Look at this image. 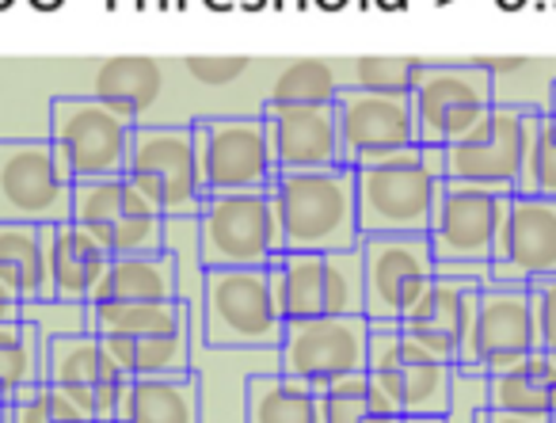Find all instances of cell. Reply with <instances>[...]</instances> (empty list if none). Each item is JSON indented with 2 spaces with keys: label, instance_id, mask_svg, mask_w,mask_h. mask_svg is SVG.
I'll return each instance as SVG.
<instances>
[{
  "label": "cell",
  "instance_id": "1",
  "mask_svg": "<svg viewBox=\"0 0 556 423\" xmlns=\"http://www.w3.org/2000/svg\"><path fill=\"white\" fill-rule=\"evenodd\" d=\"M358 225L366 233H431L446 169L439 146H404L355 169Z\"/></svg>",
  "mask_w": 556,
  "mask_h": 423
},
{
  "label": "cell",
  "instance_id": "2",
  "mask_svg": "<svg viewBox=\"0 0 556 423\" xmlns=\"http://www.w3.org/2000/svg\"><path fill=\"white\" fill-rule=\"evenodd\" d=\"M275 199L282 210V252H340L363 245L351 164L278 172Z\"/></svg>",
  "mask_w": 556,
  "mask_h": 423
},
{
  "label": "cell",
  "instance_id": "3",
  "mask_svg": "<svg viewBox=\"0 0 556 423\" xmlns=\"http://www.w3.org/2000/svg\"><path fill=\"white\" fill-rule=\"evenodd\" d=\"M287 316L270 294L267 268L202 271V336L225 351H278Z\"/></svg>",
  "mask_w": 556,
  "mask_h": 423
},
{
  "label": "cell",
  "instance_id": "4",
  "mask_svg": "<svg viewBox=\"0 0 556 423\" xmlns=\"http://www.w3.org/2000/svg\"><path fill=\"white\" fill-rule=\"evenodd\" d=\"M199 263L210 268H267L282 252V210L267 191L206 195L194 214Z\"/></svg>",
  "mask_w": 556,
  "mask_h": 423
},
{
  "label": "cell",
  "instance_id": "5",
  "mask_svg": "<svg viewBox=\"0 0 556 423\" xmlns=\"http://www.w3.org/2000/svg\"><path fill=\"white\" fill-rule=\"evenodd\" d=\"M457 366L419 347L401 321H370L366 377L404 415H446Z\"/></svg>",
  "mask_w": 556,
  "mask_h": 423
},
{
  "label": "cell",
  "instance_id": "6",
  "mask_svg": "<svg viewBox=\"0 0 556 423\" xmlns=\"http://www.w3.org/2000/svg\"><path fill=\"white\" fill-rule=\"evenodd\" d=\"M270 294L287 321L325 313H363V248L340 252H278L267 263Z\"/></svg>",
  "mask_w": 556,
  "mask_h": 423
},
{
  "label": "cell",
  "instance_id": "7",
  "mask_svg": "<svg viewBox=\"0 0 556 423\" xmlns=\"http://www.w3.org/2000/svg\"><path fill=\"white\" fill-rule=\"evenodd\" d=\"M70 222L92 233L108 256L161 252L164 229H168V217L156 210V202L126 172L100 179H77L73 184Z\"/></svg>",
  "mask_w": 556,
  "mask_h": 423
},
{
  "label": "cell",
  "instance_id": "8",
  "mask_svg": "<svg viewBox=\"0 0 556 423\" xmlns=\"http://www.w3.org/2000/svg\"><path fill=\"white\" fill-rule=\"evenodd\" d=\"M50 146L70 179L118 176L130 164L134 123L111 111L96 96H58L50 100Z\"/></svg>",
  "mask_w": 556,
  "mask_h": 423
},
{
  "label": "cell",
  "instance_id": "9",
  "mask_svg": "<svg viewBox=\"0 0 556 423\" xmlns=\"http://www.w3.org/2000/svg\"><path fill=\"white\" fill-rule=\"evenodd\" d=\"M419 146H454L495 108V77L480 62H427L412 88Z\"/></svg>",
  "mask_w": 556,
  "mask_h": 423
},
{
  "label": "cell",
  "instance_id": "10",
  "mask_svg": "<svg viewBox=\"0 0 556 423\" xmlns=\"http://www.w3.org/2000/svg\"><path fill=\"white\" fill-rule=\"evenodd\" d=\"M194 169L206 195L267 191L278 179V164L270 157L267 130L260 115H222L194 119Z\"/></svg>",
  "mask_w": 556,
  "mask_h": 423
},
{
  "label": "cell",
  "instance_id": "11",
  "mask_svg": "<svg viewBox=\"0 0 556 423\" xmlns=\"http://www.w3.org/2000/svg\"><path fill=\"white\" fill-rule=\"evenodd\" d=\"M538 316H533V294L522 283H484L477 309H472L469 332L457 351V370L469 374H500V370L522 362L538 351Z\"/></svg>",
  "mask_w": 556,
  "mask_h": 423
},
{
  "label": "cell",
  "instance_id": "12",
  "mask_svg": "<svg viewBox=\"0 0 556 423\" xmlns=\"http://www.w3.org/2000/svg\"><path fill=\"white\" fill-rule=\"evenodd\" d=\"M73 214V179L50 138H0V222L58 225Z\"/></svg>",
  "mask_w": 556,
  "mask_h": 423
},
{
  "label": "cell",
  "instance_id": "13",
  "mask_svg": "<svg viewBox=\"0 0 556 423\" xmlns=\"http://www.w3.org/2000/svg\"><path fill=\"white\" fill-rule=\"evenodd\" d=\"M538 115L541 111L518 108V103H495L477 130L442 149L446 179H465V184H484L492 191L515 195Z\"/></svg>",
  "mask_w": 556,
  "mask_h": 423
},
{
  "label": "cell",
  "instance_id": "14",
  "mask_svg": "<svg viewBox=\"0 0 556 423\" xmlns=\"http://www.w3.org/2000/svg\"><path fill=\"white\" fill-rule=\"evenodd\" d=\"M126 176L156 202L164 217H194L206 202V187L194 169V134L187 126H134Z\"/></svg>",
  "mask_w": 556,
  "mask_h": 423
},
{
  "label": "cell",
  "instance_id": "15",
  "mask_svg": "<svg viewBox=\"0 0 556 423\" xmlns=\"http://www.w3.org/2000/svg\"><path fill=\"white\" fill-rule=\"evenodd\" d=\"M42 377L58 389L70 393L77 405H85L96 415V423H115L123 408L130 382L126 370L108 351L103 336L88 328L54 332L42 347Z\"/></svg>",
  "mask_w": 556,
  "mask_h": 423
},
{
  "label": "cell",
  "instance_id": "16",
  "mask_svg": "<svg viewBox=\"0 0 556 423\" xmlns=\"http://www.w3.org/2000/svg\"><path fill=\"white\" fill-rule=\"evenodd\" d=\"M370 316L366 313H325L287 321L278 344V370L305 377L309 385H328L343 374L366 370Z\"/></svg>",
  "mask_w": 556,
  "mask_h": 423
},
{
  "label": "cell",
  "instance_id": "17",
  "mask_svg": "<svg viewBox=\"0 0 556 423\" xmlns=\"http://www.w3.org/2000/svg\"><path fill=\"white\" fill-rule=\"evenodd\" d=\"M363 286L370 321H401L412 301L434 278V252L427 233H366L363 237Z\"/></svg>",
  "mask_w": 556,
  "mask_h": 423
},
{
  "label": "cell",
  "instance_id": "18",
  "mask_svg": "<svg viewBox=\"0 0 556 423\" xmlns=\"http://www.w3.org/2000/svg\"><path fill=\"white\" fill-rule=\"evenodd\" d=\"M507 191H492L484 184L446 179L427 233L434 263H492V245L507 214Z\"/></svg>",
  "mask_w": 556,
  "mask_h": 423
},
{
  "label": "cell",
  "instance_id": "19",
  "mask_svg": "<svg viewBox=\"0 0 556 423\" xmlns=\"http://www.w3.org/2000/svg\"><path fill=\"white\" fill-rule=\"evenodd\" d=\"M495 283H545L556 278V199L515 191L492 245Z\"/></svg>",
  "mask_w": 556,
  "mask_h": 423
},
{
  "label": "cell",
  "instance_id": "20",
  "mask_svg": "<svg viewBox=\"0 0 556 423\" xmlns=\"http://www.w3.org/2000/svg\"><path fill=\"white\" fill-rule=\"evenodd\" d=\"M336 126H340L343 164H351V169H363V164L378 161L381 153L419 141L408 96L363 92L351 85H343L336 96Z\"/></svg>",
  "mask_w": 556,
  "mask_h": 423
},
{
  "label": "cell",
  "instance_id": "21",
  "mask_svg": "<svg viewBox=\"0 0 556 423\" xmlns=\"http://www.w3.org/2000/svg\"><path fill=\"white\" fill-rule=\"evenodd\" d=\"M278 172H309L343 164L336 103H275L260 111Z\"/></svg>",
  "mask_w": 556,
  "mask_h": 423
},
{
  "label": "cell",
  "instance_id": "22",
  "mask_svg": "<svg viewBox=\"0 0 556 423\" xmlns=\"http://www.w3.org/2000/svg\"><path fill=\"white\" fill-rule=\"evenodd\" d=\"M477 278H454V275H434L427 283V290L412 301V309L401 316V328L416 339L419 347H427L439 359L454 362L457 366V351H462V339L469 332L472 309L480 298Z\"/></svg>",
  "mask_w": 556,
  "mask_h": 423
},
{
  "label": "cell",
  "instance_id": "23",
  "mask_svg": "<svg viewBox=\"0 0 556 423\" xmlns=\"http://www.w3.org/2000/svg\"><path fill=\"white\" fill-rule=\"evenodd\" d=\"M50 245H54V225L0 222V283L24 306L54 301Z\"/></svg>",
  "mask_w": 556,
  "mask_h": 423
},
{
  "label": "cell",
  "instance_id": "24",
  "mask_svg": "<svg viewBox=\"0 0 556 423\" xmlns=\"http://www.w3.org/2000/svg\"><path fill=\"white\" fill-rule=\"evenodd\" d=\"M111 256L100 248V240L77 222L54 225V245H50V275H54V301L65 306H88L108 271Z\"/></svg>",
  "mask_w": 556,
  "mask_h": 423
},
{
  "label": "cell",
  "instance_id": "25",
  "mask_svg": "<svg viewBox=\"0 0 556 423\" xmlns=\"http://www.w3.org/2000/svg\"><path fill=\"white\" fill-rule=\"evenodd\" d=\"M115 423H202L199 374L134 377Z\"/></svg>",
  "mask_w": 556,
  "mask_h": 423
},
{
  "label": "cell",
  "instance_id": "26",
  "mask_svg": "<svg viewBox=\"0 0 556 423\" xmlns=\"http://www.w3.org/2000/svg\"><path fill=\"white\" fill-rule=\"evenodd\" d=\"M488 408L548 423L556 412V362L538 347L515 366L488 374Z\"/></svg>",
  "mask_w": 556,
  "mask_h": 423
},
{
  "label": "cell",
  "instance_id": "27",
  "mask_svg": "<svg viewBox=\"0 0 556 423\" xmlns=\"http://www.w3.org/2000/svg\"><path fill=\"white\" fill-rule=\"evenodd\" d=\"M244 423H325L317 385L287 370H255L244 382Z\"/></svg>",
  "mask_w": 556,
  "mask_h": 423
},
{
  "label": "cell",
  "instance_id": "28",
  "mask_svg": "<svg viewBox=\"0 0 556 423\" xmlns=\"http://www.w3.org/2000/svg\"><path fill=\"white\" fill-rule=\"evenodd\" d=\"M123 298V301H164L179 298V260L168 245L161 252L111 256L92 301Z\"/></svg>",
  "mask_w": 556,
  "mask_h": 423
},
{
  "label": "cell",
  "instance_id": "29",
  "mask_svg": "<svg viewBox=\"0 0 556 423\" xmlns=\"http://www.w3.org/2000/svg\"><path fill=\"white\" fill-rule=\"evenodd\" d=\"M161 88H164V73L153 58H108L96 70L92 80L96 100H103L111 111H118L134 126L146 123L153 103L161 100Z\"/></svg>",
  "mask_w": 556,
  "mask_h": 423
},
{
  "label": "cell",
  "instance_id": "30",
  "mask_svg": "<svg viewBox=\"0 0 556 423\" xmlns=\"http://www.w3.org/2000/svg\"><path fill=\"white\" fill-rule=\"evenodd\" d=\"M85 328L96 336H153V332L191 328L184 298L164 301H123L100 298L85 306Z\"/></svg>",
  "mask_w": 556,
  "mask_h": 423
},
{
  "label": "cell",
  "instance_id": "31",
  "mask_svg": "<svg viewBox=\"0 0 556 423\" xmlns=\"http://www.w3.org/2000/svg\"><path fill=\"white\" fill-rule=\"evenodd\" d=\"M108 351L126 370V377H172L187 374L194 354V332H153V336H103Z\"/></svg>",
  "mask_w": 556,
  "mask_h": 423
},
{
  "label": "cell",
  "instance_id": "32",
  "mask_svg": "<svg viewBox=\"0 0 556 423\" xmlns=\"http://www.w3.org/2000/svg\"><path fill=\"white\" fill-rule=\"evenodd\" d=\"M42 347L47 336L27 316L0 324V400L4 405L42 382Z\"/></svg>",
  "mask_w": 556,
  "mask_h": 423
},
{
  "label": "cell",
  "instance_id": "33",
  "mask_svg": "<svg viewBox=\"0 0 556 423\" xmlns=\"http://www.w3.org/2000/svg\"><path fill=\"white\" fill-rule=\"evenodd\" d=\"M348 80L340 77L332 62H290L270 85V100L275 103H336L340 88Z\"/></svg>",
  "mask_w": 556,
  "mask_h": 423
},
{
  "label": "cell",
  "instance_id": "34",
  "mask_svg": "<svg viewBox=\"0 0 556 423\" xmlns=\"http://www.w3.org/2000/svg\"><path fill=\"white\" fill-rule=\"evenodd\" d=\"M9 423H96V415L85 405H77L65 389L42 377L39 385L9 400Z\"/></svg>",
  "mask_w": 556,
  "mask_h": 423
},
{
  "label": "cell",
  "instance_id": "35",
  "mask_svg": "<svg viewBox=\"0 0 556 423\" xmlns=\"http://www.w3.org/2000/svg\"><path fill=\"white\" fill-rule=\"evenodd\" d=\"M424 58H355L351 62V88L386 96H412L416 80L424 77Z\"/></svg>",
  "mask_w": 556,
  "mask_h": 423
},
{
  "label": "cell",
  "instance_id": "36",
  "mask_svg": "<svg viewBox=\"0 0 556 423\" xmlns=\"http://www.w3.org/2000/svg\"><path fill=\"white\" fill-rule=\"evenodd\" d=\"M515 191L556 199V115H548V111H541L538 123H533L530 149H526V164Z\"/></svg>",
  "mask_w": 556,
  "mask_h": 423
},
{
  "label": "cell",
  "instance_id": "37",
  "mask_svg": "<svg viewBox=\"0 0 556 423\" xmlns=\"http://www.w3.org/2000/svg\"><path fill=\"white\" fill-rule=\"evenodd\" d=\"M317 393H320V420L325 423H366L370 415H381L370 405V377H366V370L336 377V382L320 385Z\"/></svg>",
  "mask_w": 556,
  "mask_h": 423
},
{
  "label": "cell",
  "instance_id": "38",
  "mask_svg": "<svg viewBox=\"0 0 556 423\" xmlns=\"http://www.w3.org/2000/svg\"><path fill=\"white\" fill-rule=\"evenodd\" d=\"M488 408V377L457 370L454 374V393H450V408L442 420L446 423H477V415Z\"/></svg>",
  "mask_w": 556,
  "mask_h": 423
},
{
  "label": "cell",
  "instance_id": "39",
  "mask_svg": "<svg viewBox=\"0 0 556 423\" xmlns=\"http://www.w3.org/2000/svg\"><path fill=\"white\" fill-rule=\"evenodd\" d=\"M184 65H187V73L206 88L232 85V80L248 73V58H240V54H232V58H187Z\"/></svg>",
  "mask_w": 556,
  "mask_h": 423
},
{
  "label": "cell",
  "instance_id": "40",
  "mask_svg": "<svg viewBox=\"0 0 556 423\" xmlns=\"http://www.w3.org/2000/svg\"><path fill=\"white\" fill-rule=\"evenodd\" d=\"M533 316H538V339L541 351L556 362V278H545V283H533Z\"/></svg>",
  "mask_w": 556,
  "mask_h": 423
},
{
  "label": "cell",
  "instance_id": "41",
  "mask_svg": "<svg viewBox=\"0 0 556 423\" xmlns=\"http://www.w3.org/2000/svg\"><path fill=\"white\" fill-rule=\"evenodd\" d=\"M24 316V301L16 298V294L9 290V286L0 283V324L4 321H20Z\"/></svg>",
  "mask_w": 556,
  "mask_h": 423
},
{
  "label": "cell",
  "instance_id": "42",
  "mask_svg": "<svg viewBox=\"0 0 556 423\" xmlns=\"http://www.w3.org/2000/svg\"><path fill=\"white\" fill-rule=\"evenodd\" d=\"M480 65H484L492 77H500V73H518L526 65V58H477Z\"/></svg>",
  "mask_w": 556,
  "mask_h": 423
},
{
  "label": "cell",
  "instance_id": "43",
  "mask_svg": "<svg viewBox=\"0 0 556 423\" xmlns=\"http://www.w3.org/2000/svg\"><path fill=\"white\" fill-rule=\"evenodd\" d=\"M477 423H545V420H530V415H515V412H500V408H484L477 415Z\"/></svg>",
  "mask_w": 556,
  "mask_h": 423
},
{
  "label": "cell",
  "instance_id": "44",
  "mask_svg": "<svg viewBox=\"0 0 556 423\" xmlns=\"http://www.w3.org/2000/svg\"><path fill=\"white\" fill-rule=\"evenodd\" d=\"M396 423H446L442 415H401Z\"/></svg>",
  "mask_w": 556,
  "mask_h": 423
},
{
  "label": "cell",
  "instance_id": "45",
  "mask_svg": "<svg viewBox=\"0 0 556 423\" xmlns=\"http://www.w3.org/2000/svg\"><path fill=\"white\" fill-rule=\"evenodd\" d=\"M31 4H35L39 12H54L58 4H62V0H31Z\"/></svg>",
  "mask_w": 556,
  "mask_h": 423
},
{
  "label": "cell",
  "instance_id": "46",
  "mask_svg": "<svg viewBox=\"0 0 556 423\" xmlns=\"http://www.w3.org/2000/svg\"><path fill=\"white\" fill-rule=\"evenodd\" d=\"M495 4H500L503 12H518L526 4V0H495Z\"/></svg>",
  "mask_w": 556,
  "mask_h": 423
},
{
  "label": "cell",
  "instance_id": "47",
  "mask_svg": "<svg viewBox=\"0 0 556 423\" xmlns=\"http://www.w3.org/2000/svg\"><path fill=\"white\" fill-rule=\"evenodd\" d=\"M317 4H320V9H325V12H336V9H343L348 0H317Z\"/></svg>",
  "mask_w": 556,
  "mask_h": 423
},
{
  "label": "cell",
  "instance_id": "48",
  "mask_svg": "<svg viewBox=\"0 0 556 423\" xmlns=\"http://www.w3.org/2000/svg\"><path fill=\"white\" fill-rule=\"evenodd\" d=\"M548 115H556V80H553V85H548Z\"/></svg>",
  "mask_w": 556,
  "mask_h": 423
},
{
  "label": "cell",
  "instance_id": "49",
  "mask_svg": "<svg viewBox=\"0 0 556 423\" xmlns=\"http://www.w3.org/2000/svg\"><path fill=\"white\" fill-rule=\"evenodd\" d=\"M381 9H404V0H378Z\"/></svg>",
  "mask_w": 556,
  "mask_h": 423
},
{
  "label": "cell",
  "instance_id": "50",
  "mask_svg": "<svg viewBox=\"0 0 556 423\" xmlns=\"http://www.w3.org/2000/svg\"><path fill=\"white\" fill-rule=\"evenodd\" d=\"M0 423H9V405L4 400H0Z\"/></svg>",
  "mask_w": 556,
  "mask_h": 423
},
{
  "label": "cell",
  "instance_id": "51",
  "mask_svg": "<svg viewBox=\"0 0 556 423\" xmlns=\"http://www.w3.org/2000/svg\"><path fill=\"white\" fill-rule=\"evenodd\" d=\"M12 4H16V0H0V12H4V9H12Z\"/></svg>",
  "mask_w": 556,
  "mask_h": 423
},
{
  "label": "cell",
  "instance_id": "52",
  "mask_svg": "<svg viewBox=\"0 0 556 423\" xmlns=\"http://www.w3.org/2000/svg\"><path fill=\"white\" fill-rule=\"evenodd\" d=\"M548 423H556V412H553V420H548Z\"/></svg>",
  "mask_w": 556,
  "mask_h": 423
}]
</instances>
